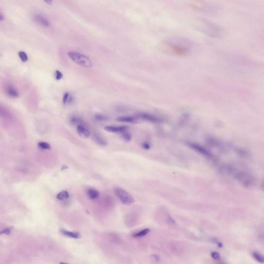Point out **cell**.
Instances as JSON below:
<instances>
[{
	"label": "cell",
	"mask_w": 264,
	"mask_h": 264,
	"mask_svg": "<svg viewBox=\"0 0 264 264\" xmlns=\"http://www.w3.org/2000/svg\"><path fill=\"white\" fill-rule=\"evenodd\" d=\"M68 56L72 61L83 67H92L93 62L89 57L76 51H70L67 53Z\"/></svg>",
	"instance_id": "obj_1"
},
{
	"label": "cell",
	"mask_w": 264,
	"mask_h": 264,
	"mask_svg": "<svg viewBox=\"0 0 264 264\" xmlns=\"http://www.w3.org/2000/svg\"><path fill=\"white\" fill-rule=\"evenodd\" d=\"M167 53L179 57H185L188 55L189 50L184 46L174 43H167L164 45Z\"/></svg>",
	"instance_id": "obj_2"
},
{
	"label": "cell",
	"mask_w": 264,
	"mask_h": 264,
	"mask_svg": "<svg viewBox=\"0 0 264 264\" xmlns=\"http://www.w3.org/2000/svg\"><path fill=\"white\" fill-rule=\"evenodd\" d=\"M114 193L123 204L129 205L133 204L135 202L134 199L133 198L131 195L123 188L116 187L114 188Z\"/></svg>",
	"instance_id": "obj_3"
},
{
	"label": "cell",
	"mask_w": 264,
	"mask_h": 264,
	"mask_svg": "<svg viewBox=\"0 0 264 264\" xmlns=\"http://www.w3.org/2000/svg\"><path fill=\"white\" fill-rule=\"evenodd\" d=\"M76 131L78 134L81 137L85 139L88 138L91 134L89 128L84 123L78 125L76 127Z\"/></svg>",
	"instance_id": "obj_4"
},
{
	"label": "cell",
	"mask_w": 264,
	"mask_h": 264,
	"mask_svg": "<svg viewBox=\"0 0 264 264\" xmlns=\"http://www.w3.org/2000/svg\"><path fill=\"white\" fill-rule=\"evenodd\" d=\"M4 92L6 95L12 98H17L19 96L18 90L11 84H7L5 86Z\"/></svg>",
	"instance_id": "obj_5"
},
{
	"label": "cell",
	"mask_w": 264,
	"mask_h": 264,
	"mask_svg": "<svg viewBox=\"0 0 264 264\" xmlns=\"http://www.w3.org/2000/svg\"><path fill=\"white\" fill-rule=\"evenodd\" d=\"M33 20L36 23L45 28H47L50 25V23L49 20L44 16L40 14H36L35 15H34Z\"/></svg>",
	"instance_id": "obj_6"
},
{
	"label": "cell",
	"mask_w": 264,
	"mask_h": 264,
	"mask_svg": "<svg viewBox=\"0 0 264 264\" xmlns=\"http://www.w3.org/2000/svg\"><path fill=\"white\" fill-rule=\"evenodd\" d=\"M128 127L124 125L121 126H106L104 129L106 131L113 133H122L128 131Z\"/></svg>",
	"instance_id": "obj_7"
},
{
	"label": "cell",
	"mask_w": 264,
	"mask_h": 264,
	"mask_svg": "<svg viewBox=\"0 0 264 264\" xmlns=\"http://www.w3.org/2000/svg\"><path fill=\"white\" fill-rule=\"evenodd\" d=\"M187 145L192 150H195L197 152L204 156L209 155V153L202 146L199 144L194 143V142H188Z\"/></svg>",
	"instance_id": "obj_8"
},
{
	"label": "cell",
	"mask_w": 264,
	"mask_h": 264,
	"mask_svg": "<svg viewBox=\"0 0 264 264\" xmlns=\"http://www.w3.org/2000/svg\"><path fill=\"white\" fill-rule=\"evenodd\" d=\"M138 117L141 119H143L144 120L152 122V123H159L162 121L157 117L152 115V114H138Z\"/></svg>",
	"instance_id": "obj_9"
},
{
	"label": "cell",
	"mask_w": 264,
	"mask_h": 264,
	"mask_svg": "<svg viewBox=\"0 0 264 264\" xmlns=\"http://www.w3.org/2000/svg\"><path fill=\"white\" fill-rule=\"evenodd\" d=\"M116 120L120 122H125L128 123H136L137 122V118L132 116H121L117 118Z\"/></svg>",
	"instance_id": "obj_10"
},
{
	"label": "cell",
	"mask_w": 264,
	"mask_h": 264,
	"mask_svg": "<svg viewBox=\"0 0 264 264\" xmlns=\"http://www.w3.org/2000/svg\"><path fill=\"white\" fill-rule=\"evenodd\" d=\"M93 139L95 142L102 146H106L107 145V142L101 135L98 133H94L93 134Z\"/></svg>",
	"instance_id": "obj_11"
},
{
	"label": "cell",
	"mask_w": 264,
	"mask_h": 264,
	"mask_svg": "<svg viewBox=\"0 0 264 264\" xmlns=\"http://www.w3.org/2000/svg\"><path fill=\"white\" fill-rule=\"evenodd\" d=\"M87 194L88 197L92 200H96L100 197L99 192L94 188H89L87 189Z\"/></svg>",
	"instance_id": "obj_12"
},
{
	"label": "cell",
	"mask_w": 264,
	"mask_h": 264,
	"mask_svg": "<svg viewBox=\"0 0 264 264\" xmlns=\"http://www.w3.org/2000/svg\"><path fill=\"white\" fill-rule=\"evenodd\" d=\"M69 121L70 122V123L72 125H76V127L78 125L81 124L83 123V120L81 119V118L76 116H72L70 118Z\"/></svg>",
	"instance_id": "obj_13"
},
{
	"label": "cell",
	"mask_w": 264,
	"mask_h": 264,
	"mask_svg": "<svg viewBox=\"0 0 264 264\" xmlns=\"http://www.w3.org/2000/svg\"><path fill=\"white\" fill-rule=\"evenodd\" d=\"M60 232H61V234H63V235H64L65 236L71 237V238L77 239V238H79V236H80L79 234L77 232H69V231L64 230H62Z\"/></svg>",
	"instance_id": "obj_14"
},
{
	"label": "cell",
	"mask_w": 264,
	"mask_h": 264,
	"mask_svg": "<svg viewBox=\"0 0 264 264\" xmlns=\"http://www.w3.org/2000/svg\"><path fill=\"white\" fill-rule=\"evenodd\" d=\"M149 232H150V229H144V230H141L139 232H137V233L134 234L132 235V236L134 238H141V237L146 236Z\"/></svg>",
	"instance_id": "obj_15"
},
{
	"label": "cell",
	"mask_w": 264,
	"mask_h": 264,
	"mask_svg": "<svg viewBox=\"0 0 264 264\" xmlns=\"http://www.w3.org/2000/svg\"><path fill=\"white\" fill-rule=\"evenodd\" d=\"M69 192L66 190L61 191V192H60L56 195L57 199H58L60 201L67 200L69 198Z\"/></svg>",
	"instance_id": "obj_16"
},
{
	"label": "cell",
	"mask_w": 264,
	"mask_h": 264,
	"mask_svg": "<svg viewBox=\"0 0 264 264\" xmlns=\"http://www.w3.org/2000/svg\"><path fill=\"white\" fill-rule=\"evenodd\" d=\"M39 148L44 150H50L51 149V145L49 143L44 141H40L38 143Z\"/></svg>",
	"instance_id": "obj_17"
},
{
	"label": "cell",
	"mask_w": 264,
	"mask_h": 264,
	"mask_svg": "<svg viewBox=\"0 0 264 264\" xmlns=\"http://www.w3.org/2000/svg\"><path fill=\"white\" fill-rule=\"evenodd\" d=\"M253 257L256 261L261 263H264V256L257 252H254L252 254Z\"/></svg>",
	"instance_id": "obj_18"
},
{
	"label": "cell",
	"mask_w": 264,
	"mask_h": 264,
	"mask_svg": "<svg viewBox=\"0 0 264 264\" xmlns=\"http://www.w3.org/2000/svg\"><path fill=\"white\" fill-rule=\"evenodd\" d=\"M19 57L20 58V60L23 63H25L26 61H28L29 58L27 54L25 52H24L23 51H20L18 52Z\"/></svg>",
	"instance_id": "obj_19"
},
{
	"label": "cell",
	"mask_w": 264,
	"mask_h": 264,
	"mask_svg": "<svg viewBox=\"0 0 264 264\" xmlns=\"http://www.w3.org/2000/svg\"><path fill=\"white\" fill-rule=\"evenodd\" d=\"M121 135H122V137L123 138V139L124 140H125V141H126L128 142V141H131V134L128 132V131L122 133Z\"/></svg>",
	"instance_id": "obj_20"
},
{
	"label": "cell",
	"mask_w": 264,
	"mask_h": 264,
	"mask_svg": "<svg viewBox=\"0 0 264 264\" xmlns=\"http://www.w3.org/2000/svg\"><path fill=\"white\" fill-rule=\"evenodd\" d=\"M70 96V95L69 94V92H65L64 94L63 97V103L64 105H67L68 102V101H69Z\"/></svg>",
	"instance_id": "obj_21"
},
{
	"label": "cell",
	"mask_w": 264,
	"mask_h": 264,
	"mask_svg": "<svg viewBox=\"0 0 264 264\" xmlns=\"http://www.w3.org/2000/svg\"><path fill=\"white\" fill-rule=\"evenodd\" d=\"M95 118L96 120L99 121H105L108 120V118L107 117L100 114H96L95 116Z\"/></svg>",
	"instance_id": "obj_22"
},
{
	"label": "cell",
	"mask_w": 264,
	"mask_h": 264,
	"mask_svg": "<svg viewBox=\"0 0 264 264\" xmlns=\"http://www.w3.org/2000/svg\"><path fill=\"white\" fill-rule=\"evenodd\" d=\"M55 79L57 81H60L63 78V74L60 71L56 70L55 71Z\"/></svg>",
	"instance_id": "obj_23"
},
{
	"label": "cell",
	"mask_w": 264,
	"mask_h": 264,
	"mask_svg": "<svg viewBox=\"0 0 264 264\" xmlns=\"http://www.w3.org/2000/svg\"><path fill=\"white\" fill-rule=\"evenodd\" d=\"M211 257H212V258L216 261H218L220 259V254L217 252H212Z\"/></svg>",
	"instance_id": "obj_24"
},
{
	"label": "cell",
	"mask_w": 264,
	"mask_h": 264,
	"mask_svg": "<svg viewBox=\"0 0 264 264\" xmlns=\"http://www.w3.org/2000/svg\"><path fill=\"white\" fill-rule=\"evenodd\" d=\"M12 227H8V228H6V229H5L4 230H3V231H2L1 232V234H7V235H9V234L11 233V231L12 230Z\"/></svg>",
	"instance_id": "obj_25"
},
{
	"label": "cell",
	"mask_w": 264,
	"mask_h": 264,
	"mask_svg": "<svg viewBox=\"0 0 264 264\" xmlns=\"http://www.w3.org/2000/svg\"><path fill=\"white\" fill-rule=\"evenodd\" d=\"M142 147L144 148V149H149L150 148V147H151V145H150V144L149 143H148V142H145L142 145Z\"/></svg>",
	"instance_id": "obj_26"
},
{
	"label": "cell",
	"mask_w": 264,
	"mask_h": 264,
	"mask_svg": "<svg viewBox=\"0 0 264 264\" xmlns=\"http://www.w3.org/2000/svg\"><path fill=\"white\" fill-rule=\"evenodd\" d=\"M152 258L153 260H154L155 261L159 262L160 260V257L157 255H153Z\"/></svg>",
	"instance_id": "obj_27"
},
{
	"label": "cell",
	"mask_w": 264,
	"mask_h": 264,
	"mask_svg": "<svg viewBox=\"0 0 264 264\" xmlns=\"http://www.w3.org/2000/svg\"><path fill=\"white\" fill-rule=\"evenodd\" d=\"M3 20H4V16L2 15V13H1V14H0V20H1V21H3Z\"/></svg>",
	"instance_id": "obj_28"
},
{
	"label": "cell",
	"mask_w": 264,
	"mask_h": 264,
	"mask_svg": "<svg viewBox=\"0 0 264 264\" xmlns=\"http://www.w3.org/2000/svg\"><path fill=\"white\" fill-rule=\"evenodd\" d=\"M44 2L47 3V4L51 5L52 4L53 2L51 1H44Z\"/></svg>",
	"instance_id": "obj_29"
},
{
	"label": "cell",
	"mask_w": 264,
	"mask_h": 264,
	"mask_svg": "<svg viewBox=\"0 0 264 264\" xmlns=\"http://www.w3.org/2000/svg\"><path fill=\"white\" fill-rule=\"evenodd\" d=\"M60 264H67V263H60Z\"/></svg>",
	"instance_id": "obj_30"
}]
</instances>
